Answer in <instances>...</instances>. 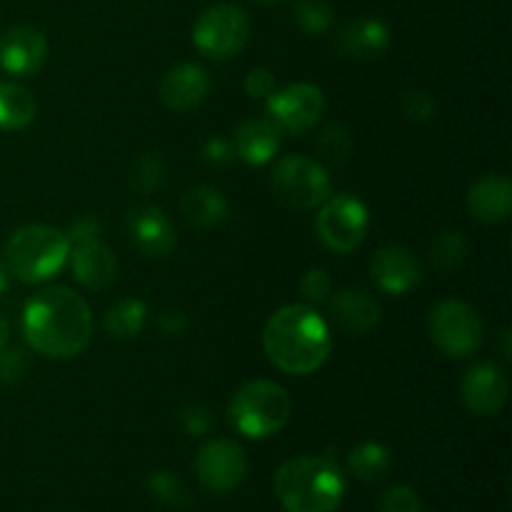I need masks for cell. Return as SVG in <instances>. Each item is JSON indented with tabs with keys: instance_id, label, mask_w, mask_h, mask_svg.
Returning a JSON list of instances; mask_svg holds the SVG:
<instances>
[{
	"instance_id": "obj_1",
	"label": "cell",
	"mask_w": 512,
	"mask_h": 512,
	"mask_svg": "<svg viewBox=\"0 0 512 512\" xmlns=\"http://www.w3.org/2000/svg\"><path fill=\"white\" fill-rule=\"evenodd\" d=\"M23 338L33 353L50 360L78 358L93 340V313L83 295L65 285H50L25 303Z\"/></svg>"
},
{
	"instance_id": "obj_2",
	"label": "cell",
	"mask_w": 512,
	"mask_h": 512,
	"mask_svg": "<svg viewBox=\"0 0 512 512\" xmlns=\"http://www.w3.org/2000/svg\"><path fill=\"white\" fill-rule=\"evenodd\" d=\"M263 348L270 363L288 375H313L333 350L330 325L313 305L290 303L275 310L263 330Z\"/></svg>"
},
{
	"instance_id": "obj_3",
	"label": "cell",
	"mask_w": 512,
	"mask_h": 512,
	"mask_svg": "<svg viewBox=\"0 0 512 512\" xmlns=\"http://www.w3.org/2000/svg\"><path fill=\"white\" fill-rule=\"evenodd\" d=\"M273 488L288 512H335L343 503L345 475L330 458L300 455L275 470Z\"/></svg>"
},
{
	"instance_id": "obj_4",
	"label": "cell",
	"mask_w": 512,
	"mask_h": 512,
	"mask_svg": "<svg viewBox=\"0 0 512 512\" xmlns=\"http://www.w3.org/2000/svg\"><path fill=\"white\" fill-rule=\"evenodd\" d=\"M70 255V240L65 230L53 225H23L8 238L3 260L13 278L23 283H45L65 268Z\"/></svg>"
},
{
	"instance_id": "obj_5",
	"label": "cell",
	"mask_w": 512,
	"mask_h": 512,
	"mask_svg": "<svg viewBox=\"0 0 512 512\" xmlns=\"http://www.w3.org/2000/svg\"><path fill=\"white\" fill-rule=\"evenodd\" d=\"M293 415V400L273 380H250L240 385L228 403V423L243 438L265 440L278 435Z\"/></svg>"
},
{
	"instance_id": "obj_6",
	"label": "cell",
	"mask_w": 512,
	"mask_h": 512,
	"mask_svg": "<svg viewBox=\"0 0 512 512\" xmlns=\"http://www.w3.org/2000/svg\"><path fill=\"white\" fill-rule=\"evenodd\" d=\"M275 198L293 210L320 208L333 195L328 168L310 155H285L270 175Z\"/></svg>"
},
{
	"instance_id": "obj_7",
	"label": "cell",
	"mask_w": 512,
	"mask_h": 512,
	"mask_svg": "<svg viewBox=\"0 0 512 512\" xmlns=\"http://www.w3.org/2000/svg\"><path fill=\"white\" fill-rule=\"evenodd\" d=\"M428 335L445 358L463 360L483 345L485 325L478 310L458 298L440 300L428 315Z\"/></svg>"
},
{
	"instance_id": "obj_8",
	"label": "cell",
	"mask_w": 512,
	"mask_h": 512,
	"mask_svg": "<svg viewBox=\"0 0 512 512\" xmlns=\"http://www.w3.org/2000/svg\"><path fill=\"white\" fill-rule=\"evenodd\" d=\"M370 230V210L358 195H330L315 215V233L320 243L335 255H348L365 243Z\"/></svg>"
},
{
	"instance_id": "obj_9",
	"label": "cell",
	"mask_w": 512,
	"mask_h": 512,
	"mask_svg": "<svg viewBox=\"0 0 512 512\" xmlns=\"http://www.w3.org/2000/svg\"><path fill=\"white\" fill-rule=\"evenodd\" d=\"M250 40V18L240 5L218 3L200 13L193 25V45L210 60L235 58Z\"/></svg>"
},
{
	"instance_id": "obj_10",
	"label": "cell",
	"mask_w": 512,
	"mask_h": 512,
	"mask_svg": "<svg viewBox=\"0 0 512 512\" xmlns=\"http://www.w3.org/2000/svg\"><path fill=\"white\" fill-rule=\"evenodd\" d=\"M325 93L313 83H293L265 98L268 120L285 135H303L320 123Z\"/></svg>"
},
{
	"instance_id": "obj_11",
	"label": "cell",
	"mask_w": 512,
	"mask_h": 512,
	"mask_svg": "<svg viewBox=\"0 0 512 512\" xmlns=\"http://www.w3.org/2000/svg\"><path fill=\"white\" fill-rule=\"evenodd\" d=\"M195 473L208 493H233L248 475V455L235 440L213 438L198 450Z\"/></svg>"
},
{
	"instance_id": "obj_12",
	"label": "cell",
	"mask_w": 512,
	"mask_h": 512,
	"mask_svg": "<svg viewBox=\"0 0 512 512\" xmlns=\"http://www.w3.org/2000/svg\"><path fill=\"white\" fill-rule=\"evenodd\" d=\"M460 398L465 408L478 418H490L498 415L508 405L510 383L508 375L495 363H478L465 370L460 380Z\"/></svg>"
},
{
	"instance_id": "obj_13",
	"label": "cell",
	"mask_w": 512,
	"mask_h": 512,
	"mask_svg": "<svg viewBox=\"0 0 512 512\" xmlns=\"http://www.w3.org/2000/svg\"><path fill=\"white\" fill-rule=\"evenodd\" d=\"M48 63V38L33 25H15L0 38V68L13 78H33Z\"/></svg>"
},
{
	"instance_id": "obj_14",
	"label": "cell",
	"mask_w": 512,
	"mask_h": 512,
	"mask_svg": "<svg viewBox=\"0 0 512 512\" xmlns=\"http://www.w3.org/2000/svg\"><path fill=\"white\" fill-rule=\"evenodd\" d=\"M370 278L385 295H408L423 280V265L413 250L403 245H383L370 260Z\"/></svg>"
},
{
	"instance_id": "obj_15",
	"label": "cell",
	"mask_w": 512,
	"mask_h": 512,
	"mask_svg": "<svg viewBox=\"0 0 512 512\" xmlns=\"http://www.w3.org/2000/svg\"><path fill=\"white\" fill-rule=\"evenodd\" d=\"M128 233L145 258H168L178 245L175 225L158 205H135L128 210Z\"/></svg>"
},
{
	"instance_id": "obj_16",
	"label": "cell",
	"mask_w": 512,
	"mask_h": 512,
	"mask_svg": "<svg viewBox=\"0 0 512 512\" xmlns=\"http://www.w3.org/2000/svg\"><path fill=\"white\" fill-rule=\"evenodd\" d=\"M160 103L173 113H190L210 95V75L195 63H178L160 78Z\"/></svg>"
},
{
	"instance_id": "obj_17",
	"label": "cell",
	"mask_w": 512,
	"mask_h": 512,
	"mask_svg": "<svg viewBox=\"0 0 512 512\" xmlns=\"http://www.w3.org/2000/svg\"><path fill=\"white\" fill-rule=\"evenodd\" d=\"M393 43L388 23L380 18H355L340 28L335 38V48L343 58L358 60V63H370L388 53Z\"/></svg>"
},
{
	"instance_id": "obj_18",
	"label": "cell",
	"mask_w": 512,
	"mask_h": 512,
	"mask_svg": "<svg viewBox=\"0 0 512 512\" xmlns=\"http://www.w3.org/2000/svg\"><path fill=\"white\" fill-rule=\"evenodd\" d=\"M68 260L75 280L88 290L108 288L115 280V275H118V260H115L113 250L100 238L70 243Z\"/></svg>"
},
{
	"instance_id": "obj_19",
	"label": "cell",
	"mask_w": 512,
	"mask_h": 512,
	"mask_svg": "<svg viewBox=\"0 0 512 512\" xmlns=\"http://www.w3.org/2000/svg\"><path fill=\"white\" fill-rule=\"evenodd\" d=\"M380 315L383 310H380L378 298L363 288H345L330 300V320L343 333L355 335V338H363L370 330L378 328Z\"/></svg>"
},
{
	"instance_id": "obj_20",
	"label": "cell",
	"mask_w": 512,
	"mask_h": 512,
	"mask_svg": "<svg viewBox=\"0 0 512 512\" xmlns=\"http://www.w3.org/2000/svg\"><path fill=\"white\" fill-rule=\"evenodd\" d=\"M468 213L478 223L500 225L508 223L512 215V183L508 175H483L470 185L465 195Z\"/></svg>"
},
{
	"instance_id": "obj_21",
	"label": "cell",
	"mask_w": 512,
	"mask_h": 512,
	"mask_svg": "<svg viewBox=\"0 0 512 512\" xmlns=\"http://www.w3.org/2000/svg\"><path fill=\"white\" fill-rule=\"evenodd\" d=\"M280 130L268 118H248L235 128L233 150L235 158L245 165H268L280 150Z\"/></svg>"
},
{
	"instance_id": "obj_22",
	"label": "cell",
	"mask_w": 512,
	"mask_h": 512,
	"mask_svg": "<svg viewBox=\"0 0 512 512\" xmlns=\"http://www.w3.org/2000/svg\"><path fill=\"white\" fill-rule=\"evenodd\" d=\"M180 210L195 228L213 230L228 220L230 205L220 190L210 188V185H195V188H188L183 193Z\"/></svg>"
},
{
	"instance_id": "obj_23",
	"label": "cell",
	"mask_w": 512,
	"mask_h": 512,
	"mask_svg": "<svg viewBox=\"0 0 512 512\" xmlns=\"http://www.w3.org/2000/svg\"><path fill=\"white\" fill-rule=\"evenodd\" d=\"M38 103L33 93L13 80H0V130H25L35 120Z\"/></svg>"
},
{
	"instance_id": "obj_24",
	"label": "cell",
	"mask_w": 512,
	"mask_h": 512,
	"mask_svg": "<svg viewBox=\"0 0 512 512\" xmlns=\"http://www.w3.org/2000/svg\"><path fill=\"white\" fill-rule=\"evenodd\" d=\"M393 450L378 440H365L348 453V470L363 483H378L393 470Z\"/></svg>"
},
{
	"instance_id": "obj_25",
	"label": "cell",
	"mask_w": 512,
	"mask_h": 512,
	"mask_svg": "<svg viewBox=\"0 0 512 512\" xmlns=\"http://www.w3.org/2000/svg\"><path fill=\"white\" fill-rule=\"evenodd\" d=\"M148 320V305L138 298H128L115 303L105 313V333L115 340H135L145 328Z\"/></svg>"
},
{
	"instance_id": "obj_26",
	"label": "cell",
	"mask_w": 512,
	"mask_h": 512,
	"mask_svg": "<svg viewBox=\"0 0 512 512\" xmlns=\"http://www.w3.org/2000/svg\"><path fill=\"white\" fill-rule=\"evenodd\" d=\"M470 255V243L460 230H443L430 243V263L438 273H453L465 265Z\"/></svg>"
},
{
	"instance_id": "obj_27",
	"label": "cell",
	"mask_w": 512,
	"mask_h": 512,
	"mask_svg": "<svg viewBox=\"0 0 512 512\" xmlns=\"http://www.w3.org/2000/svg\"><path fill=\"white\" fill-rule=\"evenodd\" d=\"M168 178V165L158 153H140L138 158L130 163L128 183L135 193L150 195L160 188Z\"/></svg>"
},
{
	"instance_id": "obj_28",
	"label": "cell",
	"mask_w": 512,
	"mask_h": 512,
	"mask_svg": "<svg viewBox=\"0 0 512 512\" xmlns=\"http://www.w3.org/2000/svg\"><path fill=\"white\" fill-rule=\"evenodd\" d=\"M148 490L158 503L168 505V508H188L190 505V490L185 488L183 480L170 470H155L148 475Z\"/></svg>"
},
{
	"instance_id": "obj_29",
	"label": "cell",
	"mask_w": 512,
	"mask_h": 512,
	"mask_svg": "<svg viewBox=\"0 0 512 512\" xmlns=\"http://www.w3.org/2000/svg\"><path fill=\"white\" fill-rule=\"evenodd\" d=\"M293 15L305 35H323L333 25V5L328 0H295Z\"/></svg>"
},
{
	"instance_id": "obj_30",
	"label": "cell",
	"mask_w": 512,
	"mask_h": 512,
	"mask_svg": "<svg viewBox=\"0 0 512 512\" xmlns=\"http://www.w3.org/2000/svg\"><path fill=\"white\" fill-rule=\"evenodd\" d=\"M315 145H318V153L323 155V160L340 165L350 158L355 140L353 133L343 123H330L320 130L318 138H315Z\"/></svg>"
},
{
	"instance_id": "obj_31",
	"label": "cell",
	"mask_w": 512,
	"mask_h": 512,
	"mask_svg": "<svg viewBox=\"0 0 512 512\" xmlns=\"http://www.w3.org/2000/svg\"><path fill=\"white\" fill-rule=\"evenodd\" d=\"M435 98L423 88H410L400 95V113L413 123H428L435 118Z\"/></svg>"
},
{
	"instance_id": "obj_32",
	"label": "cell",
	"mask_w": 512,
	"mask_h": 512,
	"mask_svg": "<svg viewBox=\"0 0 512 512\" xmlns=\"http://www.w3.org/2000/svg\"><path fill=\"white\" fill-rule=\"evenodd\" d=\"M380 512H423L420 495L410 485H393L378 500Z\"/></svg>"
},
{
	"instance_id": "obj_33",
	"label": "cell",
	"mask_w": 512,
	"mask_h": 512,
	"mask_svg": "<svg viewBox=\"0 0 512 512\" xmlns=\"http://www.w3.org/2000/svg\"><path fill=\"white\" fill-rule=\"evenodd\" d=\"M298 288H300V295H303L305 303L318 305V303H325V300L333 295V280H330L328 270L310 268L308 273L300 278Z\"/></svg>"
},
{
	"instance_id": "obj_34",
	"label": "cell",
	"mask_w": 512,
	"mask_h": 512,
	"mask_svg": "<svg viewBox=\"0 0 512 512\" xmlns=\"http://www.w3.org/2000/svg\"><path fill=\"white\" fill-rule=\"evenodd\" d=\"M30 360L20 348H0V383L13 385L28 375Z\"/></svg>"
},
{
	"instance_id": "obj_35",
	"label": "cell",
	"mask_w": 512,
	"mask_h": 512,
	"mask_svg": "<svg viewBox=\"0 0 512 512\" xmlns=\"http://www.w3.org/2000/svg\"><path fill=\"white\" fill-rule=\"evenodd\" d=\"M178 425L183 433L195 435V438H198V435H205L210 428H213L215 418L213 413H210V408H205V405L200 403H193V405H185V408L180 410Z\"/></svg>"
},
{
	"instance_id": "obj_36",
	"label": "cell",
	"mask_w": 512,
	"mask_h": 512,
	"mask_svg": "<svg viewBox=\"0 0 512 512\" xmlns=\"http://www.w3.org/2000/svg\"><path fill=\"white\" fill-rule=\"evenodd\" d=\"M243 90L248 98H255V100H265L270 98V95L275 93V75L270 73L268 68H250L248 75H245L243 80Z\"/></svg>"
},
{
	"instance_id": "obj_37",
	"label": "cell",
	"mask_w": 512,
	"mask_h": 512,
	"mask_svg": "<svg viewBox=\"0 0 512 512\" xmlns=\"http://www.w3.org/2000/svg\"><path fill=\"white\" fill-rule=\"evenodd\" d=\"M70 243L75 240H88V238H100L103 235V223L98 220V215H80L70 223V228L65 230Z\"/></svg>"
},
{
	"instance_id": "obj_38",
	"label": "cell",
	"mask_w": 512,
	"mask_h": 512,
	"mask_svg": "<svg viewBox=\"0 0 512 512\" xmlns=\"http://www.w3.org/2000/svg\"><path fill=\"white\" fill-rule=\"evenodd\" d=\"M235 158L233 143L225 138H208L203 145V160L210 165H228Z\"/></svg>"
},
{
	"instance_id": "obj_39",
	"label": "cell",
	"mask_w": 512,
	"mask_h": 512,
	"mask_svg": "<svg viewBox=\"0 0 512 512\" xmlns=\"http://www.w3.org/2000/svg\"><path fill=\"white\" fill-rule=\"evenodd\" d=\"M188 318H185V313H180V310H163V313L158 315V328L163 330L165 335H183L185 330H188Z\"/></svg>"
},
{
	"instance_id": "obj_40",
	"label": "cell",
	"mask_w": 512,
	"mask_h": 512,
	"mask_svg": "<svg viewBox=\"0 0 512 512\" xmlns=\"http://www.w3.org/2000/svg\"><path fill=\"white\" fill-rule=\"evenodd\" d=\"M10 285H13V273H10L8 263H5V260L0 258V295L8 293Z\"/></svg>"
},
{
	"instance_id": "obj_41",
	"label": "cell",
	"mask_w": 512,
	"mask_h": 512,
	"mask_svg": "<svg viewBox=\"0 0 512 512\" xmlns=\"http://www.w3.org/2000/svg\"><path fill=\"white\" fill-rule=\"evenodd\" d=\"M510 328H505L503 333H500V353H503L505 360L512 358V348H510Z\"/></svg>"
},
{
	"instance_id": "obj_42",
	"label": "cell",
	"mask_w": 512,
	"mask_h": 512,
	"mask_svg": "<svg viewBox=\"0 0 512 512\" xmlns=\"http://www.w3.org/2000/svg\"><path fill=\"white\" fill-rule=\"evenodd\" d=\"M8 338H10V328H8V320L0 315V348H5L8 345Z\"/></svg>"
},
{
	"instance_id": "obj_43",
	"label": "cell",
	"mask_w": 512,
	"mask_h": 512,
	"mask_svg": "<svg viewBox=\"0 0 512 512\" xmlns=\"http://www.w3.org/2000/svg\"><path fill=\"white\" fill-rule=\"evenodd\" d=\"M255 3H263V5H273V3H283V0H255Z\"/></svg>"
}]
</instances>
